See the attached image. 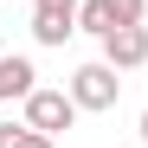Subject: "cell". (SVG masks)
<instances>
[{
    "label": "cell",
    "instance_id": "1",
    "mask_svg": "<svg viewBox=\"0 0 148 148\" xmlns=\"http://www.w3.org/2000/svg\"><path fill=\"white\" fill-rule=\"evenodd\" d=\"M116 97H122V71L110 58H90L71 71V103L77 110H116Z\"/></svg>",
    "mask_w": 148,
    "mask_h": 148
},
{
    "label": "cell",
    "instance_id": "2",
    "mask_svg": "<svg viewBox=\"0 0 148 148\" xmlns=\"http://www.w3.org/2000/svg\"><path fill=\"white\" fill-rule=\"evenodd\" d=\"M26 122H32V129L39 135H64L71 129V122H77V103H71V90H32L26 97Z\"/></svg>",
    "mask_w": 148,
    "mask_h": 148
},
{
    "label": "cell",
    "instance_id": "3",
    "mask_svg": "<svg viewBox=\"0 0 148 148\" xmlns=\"http://www.w3.org/2000/svg\"><path fill=\"white\" fill-rule=\"evenodd\" d=\"M103 58H110L116 71H135V64H148V26H116V32L103 39Z\"/></svg>",
    "mask_w": 148,
    "mask_h": 148
},
{
    "label": "cell",
    "instance_id": "4",
    "mask_svg": "<svg viewBox=\"0 0 148 148\" xmlns=\"http://www.w3.org/2000/svg\"><path fill=\"white\" fill-rule=\"evenodd\" d=\"M32 77H39V71H32V58H19V52H0V103H26V97L39 90Z\"/></svg>",
    "mask_w": 148,
    "mask_h": 148
},
{
    "label": "cell",
    "instance_id": "5",
    "mask_svg": "<svg viewBox=\"0 0 148 148\" xmlns=\"http://www.w3.org/2000/svg\"><path fill=\"white\" fill-rule=\"evenodd\" d=\"M77 32L110 39V32H116V7H110V0H84V7H77Z\"/></svg>",
    "mask_w": 148,
    "mask_h": 148
},
{
    "label": "cell",
    "instance_id": "6",
    "mask_svg": "<svg viewBox=\"0 0 148 148\" xmlns=\"http://www.w3.org/2000/svg\"><path fill=\"white\" fill-rule=\"evenodd\" d=\"M71 32H77V19H64V13H32V39H39V45H64Z\"/></svg>",
    "mask_w": 148,
    "mask_h": 148
},
{
    "label": "cell",
    "instance_id": "7",
    "mask_svg": "<svg viewBox=\"0 0 148 148\" xmlns=\"http://www.w3.org/2000/svg\"><path fill=\"white\" fill-rule=\"evenodd\" d=\"M58 135H39L32 122H0V148H52Z\"/></svg>",
    "mask_w": 148,
    "mask_h": 148
},
{
    "label": "cell",
    "instance_id": "8",
    "mask_svg": "<svg viewBox=\"0 0 148 148\" xmlns=\"http://www.w3.org/2000/svg\"><path fill=\"white\" fill-rule=\"evenodd\" d=\"M116 7V26H142V13H148V0H110Z\"/></svg>",
    "mask_w": 148,
    "mask_h": 148
},
{
    "label": "cell",
    "instance_id": "9",
    "mask_svg": "<svg viewBox=\"0 0 148 148\" xmlns=\"http://www.w3.org/2000/svg\"><path fill=\"white\" fill-rule=\"evenodd\" d=\"M84 0H32V13H64V19H77Z\"/></svg>",
    "mask_w": 148,
    "mask_h": 148
},
{
    "label": "cell",
    "instance_id": "10",
    "mask_svg": "<svg viewBox=\"0 0 148 148\" xmlns=\"http://www.w3.org/2000/svg\"><path fill=\"white\" fill-rule=\"evenodd\" d=\"M142 148H148V110H142Z\"/></svg>",
    "mask_w": 148,
    "mask_h": 148
}]
</instances>
